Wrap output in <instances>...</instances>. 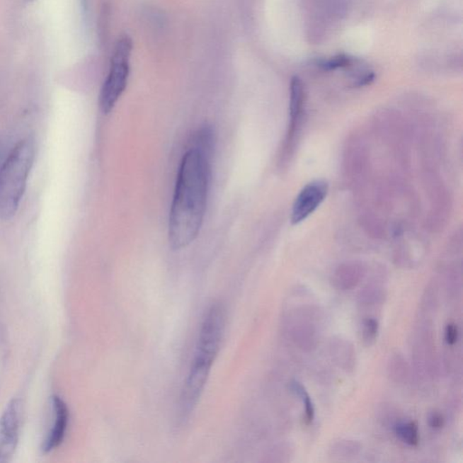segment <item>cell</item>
<instances>
[{
    "mask_svg": "<svg viewBox=\"0 0 463 463\" xmlns=\"http://www.w3.org/2000/svg\"><path fill=\"white\" fill-rule=\"evenodd\" d=\"M211 159L190 148L182 159L168 220L173 249L190 244L203 224L211 178Z\"/></svg>",
    "mask_w": 463,
    "mask_h": 463,
    "instance_id": "6da1fadb",
    "label": "cell"
},
{
    "mask_svg": "<svg viewBox=\"0 0 463 463\" xmlns=\"http://www.w3.org/2000/svg\"><path fill=\"white\" fill-rule=\"evenodd\" d=\"M226 309L217 303L205 313L200 336L181 396V409L184 415L193 411L203 393L208 376L220 350L226 328Z\"/></svg>",
    "mask_w": 463,
    "mask_h": 463,
    "instance_id": "7a4b0ae2",
    "label": "cell"
},
{
    "mask_svg": "<svg viewBox=\"0 0 463 463\" xmlns=\"http://www.w3.org/2000/svg\"><path fill=\"white\" fill-rule=\"evenodd\" d=\"M34 137L19 140L0 168V218L11 219L18 210L35 159Z\"/></svg>",
    "mask_w": 463,
    "mask_h": 463,
    "instance_id": "3957f363",
    "label": "cell"
},
{
    "mask_svg": "<svg viewBox=\"0 0 463 463\" xmlns=\"http://www.w3.org/2000/svg\"><path fill=\"white\" fill-rule=\"evenodd\" d=\"M132 52V40L128 35H124L117 41L109 74L104 81L99 96L100 110L103 114L112 112L126 89L130 76Z\"/></svg>",
    "mask_w": 463,
    "mask_h": 463,
    "instance_id": "277c9868",
    "label": "cell"
},
{
    "mask_svg": "<svg viewBox=\"0 0 463 463\" xmlns=\"http://www.w3.org/2000/svg\"><path fill=\"white\" fill-rule=\"evenodd\" d=\"M22 404L13 399L0 416V463L11 461L16 452L21 433Z\"/></svg>",
    "mask_w": 463,
    "mask_h": 463,
    "instance_id": "5b68a950",
    "label": "cell"
},
{
    "mask_svg": "<svg viewBox=\"0 0 463 463\" xmlns=\"http://www.w3.org/2000/svg\"><path fill=\"white\" fill-rule=\"evenodd\" d=\"M328 191V184L325 181H313L306 185L293 204L292 223L297 224L307 219L324 203Z\"/></svg>",
    "mask_w": 463,
    "mask_h": 463,
    "instance_id": "8992f818",
    "label": "cell"
},
{
    "mask_svg": "<svg viewBox=\"0 0 463 463\" xmlns=\"http://www.w3.org/2000/svg\"><path fill=\"white\" fill-rule=\"evenodd\" d=\"M50 425L44 439L42 450L50 452L59 447L67 433L69 412L67 404L59 396L52 397Z\"/></svg>",
    "mask_w": 463,
    "mask_h": 463,
    "instance_id": "52a82bcc",
    "label": "cell"
},
{
    "mask_svg": "<svg viewBox=\"0 0 463 463\" xmlns=\"http://www.w3.org/2000/svg\"><path fill=\"white\" fill-rule=\"evenodd\" d=\"M305 93L303 84L299 77H293L291 81V98H290V132L289 136L295 135L299 120H301L304 108Z\"/></svg>",
    "mask_w": 463,
    "mask_h": 463,
    "instance_id": "ba28073f",
    "label": "cell"
},
{
    "mask_svg": "<svg viewBox=\"0 0 463 463\" xmlns=\"http://www.w3.org/2000/svg\"><path fill=\"white\" fill-rule=\"evenodd\" d=\"M214 143L213 130L210 126H205L195 135L193 146L191 148L198 149V152L211 159L212 154H213Z\"/></svg>",
    "mask_w": 463,
    "mask_h": 463,
    "instance_id": "9c48e42d",
    "label": "cell"
},
{
    "mask_svg": "<svg viewBox=\"0 0 463 463\" xmlns=\"http://www.w3.org/2000/svg\"><path fill=\"white\" fill-rule=\"evenodd\" d=\"M396 435L406 445L417 446L420 436L418 425L415 422L400 423L396 426Z\"/></svg>",
    "mask_w": 463,
    "mask_h": 463,
    "instance_id": "30bf717a",
    "label": "cell"
},
{
    "mask_svg": "<svg viewBox=\"0 0 463 463\" xmlns=\"http://www.w3.org/2000/svg\"><path fill=\"white\" fill-rule=\"evenodd\" d=\"M291 388L293 393H295L297 396L301 397L305 407V423L306 425H309V423H312L315 416V409L314 406H313L312 400L311 397H309L307 391H306L304 387H303L301 383L297 382V381H293L291 384Z\"/></svg>",
    "mask_w": 463,
    "mask_h": 463,
    "instance_id": "8fae6325",
    "label": "cell"
},
{
    "mask_svg": "<svg viewBox=\"0 0 463 463\" xmlns=\"http://www.w3.org/2000/svg\"><path fill=\"white\" fill-rule=\"evenodd\" d=\"M353 64V60L345 55H337L328 60L319 62V65L325 70H335L338 68L350 67Z\"/></svg>",
    "mask_w": 463,
    "mask_h": 463,
    "instance_id": "7c38bea8",
    "label": "cell"
},
{
    "mask_svg": "<svg viewBox=\"0 0 463 463\" xmlns=\"http://www.w3.org/2000/svg\"><path fill=\"white\" fill-rule=\"evenodd\" d=\"M363 328V338L367 342L374 341L376 340L378 328V321L375 319H367L364 322Z\"/></svg>",
    "mask_w": 463,
    "mask_h": 463,
    "instance_id": "4fadbf2b",
    "label": "cell"
},
{
    "mask_svg": "<svg viewBox=\"0 0 463 463\" xmlns=\"http://www.w3.org/2000/svg\"><path fill=\"white\" fill-rule=\"evenodd\" d=\"M459 338V331L455 324H448L445 328V341L450 345H455Z\"/></svg>",
    "mask_w": 463,
    "mask_h": 463,
    "instance_id": "5bb4252c",
    "label": "cell"
},
{
    "mask_svg": "<svg viewBox=\"0 0 463 463\" xmlns=\"http://www.w3.org/2000/svg\"><path fill=\"white\" fill-rule=\"evenodd\" d=\"M429 425L433 429H441L443 425H445V418L439 413H433L431 416H429Z\"/></svg>",
    "mask_w": 463,
    "mask_h": 463,
    "instance_id": "9a60e30c",
    "label": "cell"
}]
</instances>
